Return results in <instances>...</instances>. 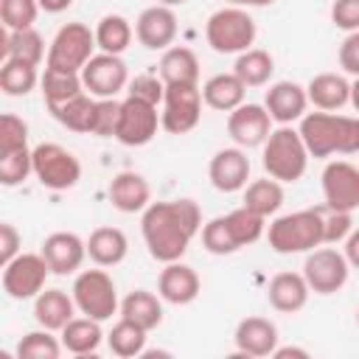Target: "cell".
Instances as JSON below:
<instances>
[{"label":"cell","mask_w":359,"mask_h":359,"mask_svg":"<svg viewBox=\"0 0 359 359\" xmlns=\"http://www.w3.org/2000/svg\"><path fill=\"white\" fill-rule=\"evenodd\" d=\"M261 149H264L261 163H264L266 177H272L278 182H297L306 174L311 154L300 137V129L278 126L269 132V137L264 140Z\"/></svg>","instance_id":"cell-4"},{"label":"cell","mask_w":359,"mask_h":359,"mask_svg":"<svg viewBox=\"0 0 359 359\" xmlns=\"http://www.w3.org/2000/svg\"><path fill=\"white\" fill-rule=\"evenodd\" d=\"M199 289H202V280L196 275L194 266L182 264V261H171L165 264V269L160 272L157 278V294L171 303V306H188L199 297Z\"/></svg>","instance_id":"cell-21"},{"label":"cell","mask_w":359,"mask_h":359,"mask_svg":"<svg viewBox=\"0 0 359 359\" xmlns=\"http://www.w3.org/2000/svg\"><path fill=\"white\" fill-rule=\"evenodd\" d=\"M323 199L328 210H359V168L348 160H331L323 168Z\"/></svg>","instance_id":"cell-13"},{"label":"cell","mask_w":359,"mask_h":359,"mask_svg":"<svg viewBox=\"0 0 359 359\" xmlns=\"http://www.w3.org/2000/svg\"><path fill=\"white\" fill-rule=\"evenodd\" d=\"M278 325L266 317H244L236 325L233 342H236V356H272L278 348Z\"/></svg>","instance_id":"cell-19"},{"label":"cell","mask_w":359,"mask_h":359,"mask_svg":"<svg viewBox=\"0 0 359 359\" xmlns=\"http://www.w3.org/2000/svg\"><path fill=\"white\" fill-rule=\"evenodd\" d=\"M81 81L84 90L95 98H115L121 90L129 87V67L121 56L115 53H95L84 67H81Z\"/></svg>","instance_id":"cell-14"},{"label":"cell","mask_w":359,"mask_h":359,"mask_svg":"<svg viewBox=\"0 0 359 359\" xmlns=\"http://www.w3.org/2000/svg\"><path fill=\"white\" fill-rule=\"evenodd\" d=\"M59 339L65 345L67 353L73 356H93L101 342L107 339V334L101 331V323L93 320V317H73L62 331H59Z\"/></svg>","instance_id":"cell-27"},{"label":"cell","mask_w":359,"mask_h":359,"mask_svg":"<svg viewBox=\"0 0 359 359\" xmlns=\"http://www.w3.org/2000/svg\"><path fill=\"white\" fill-rule=\"evenodd\" d=\"M208 180L216 191L222 194H236L247 188L250 180V157L241 146H230V149H219L210 157L208 165Z\"/></svg>","instance_id":"cell-17"},{"label":"cell","mask_w":359,"mask_h":359,"mask_svg":"<svg viewBox=\"0 0 359 359\" xmlns=\"http://www.w3.org/2000/svg\"><path fill=\"white\" fill-rule=\"evenodd\" d=\"M233 73L247 87H264L272 79V73H275V59L264 48H250V50L238 53V59L233 65Z\"/></svg>","instance_id":"cell-36"},{"label":"cell","mask_w":359,"mask_h":359,"mask_svg":"<svg viewBox=\"0 0 359 359\" xmlns=\"http://www.w3.org/2000/svg\"><path fill=\"white\" fill-rule=\"evenodd\" d=\"M283 205V185L272 177H264V180H252L247 182L244 188V208H250L252 213L258 216H275Z\"/></svg>","instance_id":"cell-35"},{"label":"cell","mask_w":359,"mask_h":359,"mask_svg":"<svg viewBox=\"0 0 359 359\" xmlns=\"http://www.w3.org/2000/svg\"><path fill=\"white\" fill-rule=\"evenodd\" d=\"M272 356H275V359H289V356H297V359H309L311 353H309L306 348H294V345H286V348H280V345H278V348L272 351Z\"/></svg>","instance_id":"cell-52"},{"label":"cell","mask_w":359,"mask_h":359,"mask_svg":"<svg viewBox=\"0 0 359 359\" xmlns=\"http://www.w3.org/2000/svg\"><path fill=\"white\" fill-rule=\"evenodd\" d=\"M309 104L323 112H337L345 104H351V81H345L339 73H317L306 84Z\"/></svg>","instance_id":"cell-25"},{"label":"cell","mask_w":359,"mask_h":359,"mask_svg":"<svg viewBox=\"0 0 359 359\" xmlns=\"http://www.w3.org/2000/svg\"><path fill=\"white\" fill-rule=\"evenodd\" d=\"M163 297H157L149 289H135L121 300V317L137 323L146 331H154L163 323Z\"/></svg>","instance_id":"cell-31"},{"label":"cell","mask_w":359,"mask_h":359,"mask_svg":"<svg viewBox=\"0 0 359 359\" xmlns=\"http://www.w3.org/2000/svg\"><path fill=\"white\" fill-rule=\"evenodd\" d=\"M297 129L311 157L359 154V115H337L317 109L306 112Z\"/></svg>","instance_id":"cell-2"},{"label":"cell","mask_w":359,"mask_h":359,"mask_svg":"<svg viewBox=\"0 0 359 359\" xmlns=\"http://www.w3.org/2000/svg\"><path fill=\"white\" fill-rule=\"evenodd\" d=\"M351 107L359 112V76L351 81Z\"/></svg>","instance_id":"cell-54"},{"label":"cell","mask_w":359,"mask_h":359,"mask_svg":"<svg viewBox=\"0 0 359 359\" xmlns=\"http://www.w3.org/2000/svg\"><path fill=\"white\" fill-rule=\"evenodd\" d=\"M264 107L275 123L289 126L306 115V107H309L306 87H300L297 81H275L264 95Z\"/></svg>","instance_id":"cell-20"},{"label":"cell","mask_w":359,"mask_h":359,"mask_svg":"<svg viewBox=\"0 0 359 359\" xmlns=\"http://www.w3.org/2000/svg\"><path fill=\"white\" fill-rule=\"evenodd\" d=\"M177 28L180 25H177L174 8L160 6V3L143 8L137 14V20H135V36L149 50H165V48H171L174 39H177Z\"/></svg>","instance_id":"cell-16"},{"label":"cell","mask_w":359,"mask_h":359,"mask_svg":"<svg viewBox=\"0 0 359 359\" xmlns=\"http://www.w3.org/2000/svg\"><path fill=\"white\" fill-rule=\"evenodd\" d=\"M39 11L42 8H39L36 0H0V20H3L6 31L34 28Z\"/></svg>","instance_id":"cell-43"},{"label":"cell","mask_w":359,"mask_h":359,"mask_svg":"<svg viewBox=\"0 0 359 359\" xmlns=\"http://www.w3.org/2000/svg\"><path fill=\"white\" fill-rule=\"evenodd\" d=\"M275 0H244V8H261V6H272Z\"/></svg>","instance_id":"cell-55"},{"label":"cell","mask_w":359,"mask_h":359,"mask_svg":"<svg viewBox=\"0 0 359 359\" xmlns=\"http://www.w3.org/2000/svg\"><path fill=\"white\" fill-rule=\"evenodd\" d=\"M129 252V238L121 227H95L87 238V255L98 266H118Z\"/></svg>","instance_id":"cell-28"},{"label":"cell","mask_w":359,"mask_h":359,"mask_svg":"<svg viewBox=\"0 0 359 359\" xmlns=\"http://www.w3.org/2000/svg\"><path fill=\"white\" fill-rule=\"evenodd\" d=\"M39 90H42L45 107H53V104H62V101L84 93V81H81V73H76V70H59V67L45 65Z\"/></svg>","instance_id":"cell-32"},{"label":"cell","mask_w":359,"mask_h":359,"mask_svg":"<svg viewBox=\"0 0 359 359\" xmlns=\"http://www.w3.org/2000/svg\"><path fill=\"white\" fill-rule=\"evenodd\" d=\"M39 73H36V65H28V62H20V59H3V67H0V90L11 98H22L28 95L36 84H39Z\"/></svg>","instance_id":"cell-38"},{"label":"cell","mask_w":359,"mask_h":359,"mask_svg":"<svg viewBox=\"0 0 359 359\" xmlns=\"http://www.w3.org/2000/svg\"><path fill=\"white\" fill-rule=\"evenodd\" d=\"M31 146L22 149H11V151H0V182L6 188H14L20 182H25L34 174V160H31Z\"/></svg>","instance_id":"cell-41"},{"label":"cell","mask_w":359,"mask_h":359,"mask_svg":"<svg viewBox=\"0 0 359 359\" xmlns=\"http://www.w3.org/2000/svg\"><path fill=\"white\" fill-rule=\"evenodd\" d=\"M34 177L48 191H67L81 180V163L73 151L59 143H39L31 151Z\"/></svg>","instance_id":"cell-8"},{"label":"cell","mask_w":359,"mask_h":359,"mask_svg":"<svg viewBox=\"0 0 359 359\" xmlns=\"http://www.w3.org/2000/svg\"><path fill=\"white\" fill-rule=\"evenodd\" d=\"M22 146H28V123L14 112L0 115V151H11Z\"/></svg>","instance_id":"cell-45"},{"label":"cell","mask_w":359,"mask_h":359,"mask_svg":"<svg viewBox=\"0 0 359 359\" xmlns=\"http://www.w3.org/2000/svg\"><path fill=\"white\" fill-rule=\"evenodd\" d=\"M3 59H20L28 65H36L45 56V39L39 36V31L34 28H22V31H6L3 36Z\"/></svg>","instance_id":"cell-34"},{"label":"cell","mask_w":359,"mask_h":359,"mask_svg":"<svg viewBox=\"0 0 359 359\" xmlns=\"http://www.w3.org/2000/svg\"><path fill=\"white\" fill-rule=\"evenodd\" d=\"M126 95H135L140 101H149V104H163V95H165V81L160 76H151V73H140L135 79H129V87H126Z\"/></svg>","instance_id":"cell-46"},{"label":"cell","mask_w":359,"mask_h":359,"mask_svg":"<svg viewBox=\"0 0 359 359\" xmlns=\"http://www.w3.org/2000/svg\"><path fill=\"white\" fill-rule=\"evenodd\" d=\"M36 3H39V8L48 11V14H62V11H67V8L73 6V0H36Z\"/></svg>","instance_id":"cell-53"},{"label":"cell","mask_w":359,"mask_h":359,"mask_svg":"<svg viewBox=\"0 0 359 359\" xmlns=\"http://www.w3.org/2000/svg\"><path fill=\"white\" fill-rule=\"evenodd\" d=\"M109 202L121 213H143L151 205V188L143 174L137 171H121L109 182Z\"/></svg>","instance_id":"cell-22"},{"label":"cell","mask_w":359,"mask_h":359,"mask_svg":"<svg viewBox=\"0 0 359 359\" xmlns=\"http://www.w3.org/2000/svg\"><path fill=\"white\" fill-rule=\"evenodd\" d=\"M202 247L210 255H233V252L241 250L236 244V238H233L230 224H227L224 216H216V219H210V222L202 224Z\"/></svg>","instance_id":"cell-42"},{"label":"cell","mask_w":359,"mask_h":359,"mask_svg":"<svg viewBox=\"0 0 359 359\" xmlns=\"http://www.w3.org/2000/svg\"><path fill=\"white\" fill-rule=\"evenodd\" d=\"M20 247H22V236H20V230H17L11 222H3V224H0V261L8 264L14 255L22 252Z\"/></svg>","instance_id":"cell-50"},{"label":"cell","mask_w":359,"mask_h":359,"mask_svg":"<svg viewBox=\"0 0 359 359\" xmlns=\"http://www.w3.org/2000/svg\"><path fill=\"white\" fill-rule=\"evenodd\" d=\"M272 132V115L264 104H241L233 112H227V135L241 149L264 146V140Z\"/></svg>","instance_id":"cell-15"},{"label":"cell","mask_w":359,"mask_h":359,"mask_svg":"<svg viewBox=\"0 0 359 359\" xmlns=\"http://www.w3.org/2000/svg\"><path fill=\"white\" fill-rule=\"evenodd\" d=\"M39 252L48 261L50 275H73V272L81 269V264L87 258V241L79 238L76 233L59 230V233H50L42 241V250Z\"/></svg>","instance_id":"cell-18"},{"label":"cell","mask_w":359,"mask_h":359,"mask_svg":"<svg viewBox=\"0 0 359 359\" xmlns=\"http://www.w3.org/2000/svg\"><path fill=\"white\" fill-rule=\"evenodd\" d=\"M65 351L62 339L53 337L50 328H36V331H28L20 342H17V356L20 359H59Z\"/></svg>","instance_id":"cell-39"},{"label":"cell","mask_w":359,"mask_h":359,"mask_svg":"<svg viewBox=\"0 0 359 359\" xmlns=\"http://www.w3.org/2000/svg\"><path fill=\"white\" fill-rule=\"evenodd\" d=\"M160 6H168V8H174V6H182V3H188V0H157Z\"/></svg>","instance_id":"cell-56"},{"label":"cell","mask_w":359,"mask_h":359,"mask_svg":"<svg viewBox=\"0 0 359 359\" xmlns=\"http://www.w3.org/2000/svg\"><path fill=\"white\" fill-rule=\"evenodd\" d=\"M163 126L157 107L149 101H140L135 95H126L121 101V112H118V129H115V140L123 146H146L154 140L157 129Z\"/></svg>","instance_id":"cell-12"},{"label":"cell","mask_w":359,"mask_h":359,"mask_svg":"<svg viewBox=\"0 0 359 359\" xmlns=\"http://www.w3.org/2000/svg\"><path fill=\"white\" fill-rule=\"evenodd\" d=\"M351 275V264L345 252L334 247H314L303 261V278L314 294H337Z\"/></svg>","instance_id":"cell-10"},{"label":"cell","mask_w":359,"mask_h":359,"mask_svg":"<svg viewBox=\"0 0 359 359\" xmlns=\"http://www.w3.org/2000/svg\"><path fill=\"white\" fill-rule=\"evenodd\" d=\"M244 98H247V84L233 70L216 73L202 84V101L219 112H233L236 107L244 104Z\"/></svg>","instance_id":"cell-26"},{"label":"cell","mask_w":359,"mask_h":359,"mask_svg":"<svg viewBox=\"0 0 359 359\" xmlns=\"http://www.w3.org/2000/svg\"><path fill=\"white\" fill-rule=\"evenodd\" d=\"M345 258L353 269H359V227H353L351 236L345 238Z\"/></svg>","instance_id":"cell-51"},{"label":"cell","mask_w":359,"mask_h":359,"mask_svg":"<svg viewBox=\"0 0 359 359\" xmlns=\"http://www.w3.org/2000/svg\"><path fill=\"white\" fill-rule=\"evenodd\" d=\"M70 294L76 300V309L84 317H93L98 323H104V320H109L112 314L121 311L115 280L104 269H81L73 280Z\"/></svg>","instance_id":"cell-6"},{"label":"cell","mask_w":359,"mask_h":359,"mask_svg":"<svg viewBox=\"0 0 359 359\" xmlns=\"http://www.w3.org/2000/svg\"><path fill=\"white\" fill-rule=\"evenodd\" d=\"M146 328H140L137 323H132V320H118L112 328H109V334H107V348L115 353V356H121V359H132V356H143L146 353Z\"/></svg>","instance_id":"cell-37"},{"label":"cell","mask_w":359,"mask_h":359,"mask_svg":"<svg viewBox=\"0 0 359 359\" xmlns=\"http://www.w3.org/2000/svg\"><path fill=\"white\" fill-rule=\"evenodd\" d=\"M255 20L241 6H224L205 22V39L216 53H244L255 42Z\"/></svg>","instance_id":"cell-5"},{"label":"cell","mask_w":359,"mask_h":359,"mask_svg":"<svg viewBox=\"0 0 359 359\" xmlns=\"http://www.w3.org/2000/svg\"><path fill=\"white\" fill-rule=\"evenodd\" d=\"M95 31H90L84 22H65L50 45H48V67H59V70H76L81 73V67L95 56Z\"/></svg>","instance_id":"cell-7"},{"label":"cell","mask_w":359,"mask_h":359,"mask_svg":"<svg viewBox=\"0 0 359 359\" xmlns=\"http://www.w3.org/2000/svg\"><path fill=\"white\" fill-rule=\"evenodd\" d=\"M95 101H98V98L84 90V93H79V95H73V98H67V101H62V104L48 107V112H50L65 129L90 135V129H93V115H95Z\"/></svg>","instance_id":"cell-30"},{"label":"cell","mask_w":359,"mask_h":359,"mask_svg":"<svg viewBox=\"0 0 359 359\" xmlns=\"http://www.w3.org/2000/svg\"><path fill=\"white\" fill-rule=\"evenodd\" d=\"M76 300L65 289H42L34 297V320L42 328L62 331L73 317H76Z\"/></svg>","instance_id":"cell-24"},{"label":"cell","mask_w":359,"mask_h":359,"mask_svg":"<svg viewBox=\"0 0 359 359\" xmlns=\"http://www.w3.org/2000/svg\"><path fill=\"white\" fill-rule=\"evenodd\" d=\"M337 59H339V67H342L345 73L359 76V31H351V34L342 39Z\"/></svg>","instance_id":"cell-49"},{"label":"cell","mask_w":359,"mask_h":359,"mask_svg":"<svg viewBox=\"0 0 359 359\" xmlns=\"http://www.w3.org/2000/svg\"><path fill=\"white\" fill-rule=\"evenodd\" d=\"M356 323H359V309H356Z\"/></svg>","instance_id":"cell-57"},{"label":"cell","mask_w":359,"mask_h":359,"mask_svg":"<svg viewBox=\"0 0 359 359\" xmlns=\"http://www.w3.org/2000/svg\"><path fill=\"white\" fill-rule=\"evenodd\" d=\"M353 230V219L351 213H342V210H328L325 216V230H323V244H339L351 236Z\"/></svg>","instance_id":"cell-47"},{"label":"cell","mask_w":359,"mask_h":359,"mask_svg":"<svg viewBox=\"0 0 359 359\" xmlns=\"http://www.w3.org/2000/svg\"><path fill=\"white\" fill-rule=\"evenodd\" d=\"M325 216L317 208L294 210L286 216H278L266 227V241L278 255H294V252H311L323 244Z\"/></svg>","instance_id":"cell-3"},{"label":"cell","mask_w":359,"mask_h":359,"mask_svg":"<svg viewBox=\"0 0 359 359\" xmlns=\"http://www.w3.org/2000/svg\"><path fill=\"white\" fill-rule=\"evenodd\" d=\"M224 219H227L230 233H233V238H236L238 247L255 244V241L264 236V230H266V219L258 216V213H252V210L244 208V205L236 208V210H230V213H224Z\"/></svg>","instance_id":"cell-40"},{"label":"cell","mask_w":359,"mask_h":359,"mask_svg":"<svg viewBox=\"0 0 359 359\" xmlns=\"http://www.w3.org/2000/svg\"><path fill=\"white\" fill-rule=\"evenodd\" d=\"M118 112H121V101H115V98H98L95 101V115H93L90 135H95V137H115Z\"/></svg>","instance_id":"cell-44"},{"label":"cell","mask_w":359,"mask_h":359,"mask_svg":"<svg viewBox=\"0 0 359 359\" xmlns=\"http://www.w3.org/2000/svg\"><path fill=\"white\" fill-rule=\"evenodd\" d=\"M309 294H311V289H309L303 272H278L266 286L269 306L275 311H283V314L300 311L309 303Z\"/></svg>","instance_id":"cell-23"},{"label":"cell","mask_w":359,"mask_h":359,"mask_svg":"<svg viewBox=\"0 0 359 359\" xmlns=\"http://www.w3.org/2000/svg\"><path fill=\"white\" fill-rule=\"evenodd\" d=\"M331 22L339 31H359V0H334L331 3Z\"/></svg>","instance_id":"cell-48"},{"label":"cell","mask_w":359,"mask_h":359,"mask_svg":"<svg viewBox=\"0 0 359 359\" xmlns=\"http://www.w3.org/2000/svg\"><path fill=\"white\" fill-rule=\"evenodd\" d=\"M50 275L42 252H20L8 264H3V292L11 300H34Z\"/></svg>","instance_id":"cell-9"},{"label":"cell","mask_w":359,"mask_h":359,"mask_svg":"<svg viewBox=\"0 0 359 359\" xmlns=\"http://www.w3.org/2000/svg\"><path fill=\"white\" fill-rule=\"evenodd\" d=\"M140 233L154 261H180L188 252L191 238L202 233V210L194 199L185 196L151 202L140 216Z\"/></svg>","instance_id":"cell-1"},{"label":"cell","mask_w":359,"mask_h":359,"mask_svg":"<svg viewBox=\"0 0 359 359\" xmlns=\"http://www.w3.org/2000/svg\"><path fill=\"white\" fill-rule=\"evenodd\" d=\"M132 22L123 17V14H104L95 25V45L104 50V53H115L121 56L129 45H132Z\"/></svg>","instance_id":"cell-33"},{"label":"cell","mask_w":359,"mask_h":359,"mask_svg":"<svg viewBox=\"0 0 359 359\" xmlns=\"http://www.w3.org/2000/svg\"><path fill=\"white\" fill-rule=\"evenodd\" d=\"M157 76L165 84H199V59L185 45H171L163 50Z\"/></svg>","instance_id":"cell-29"},{"label":"cell","mask_w":359,"mask_h":359,"mask_svg":"<svg viewBox=\"0 0 359 359\" xmlns=\"http://www.w3.org/2000/svg\"><path fill=\"white\" fill-rule=\"evenodd\" d=\"M202 118V87L199 84H165L163 95V129L168 135L191 132Z\"/></svg>","instance_id":"cell-11"}]
</instances>
